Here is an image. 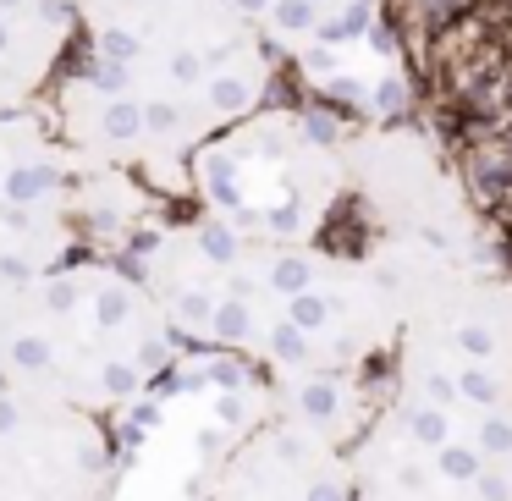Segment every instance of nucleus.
I'll return each mask as SVG.
<instances>
[{
	"label": "nucleus",
	"instance_id": "nucleus-1",
	"mask_svg": "<svg viewBox=\"0 0 512 501\" xmlns=\"http://www.w3.org/2000/svg\"><path fill=\"white\" fill-rule=\"evenodd\" d=\"M83 72H61L50 122L94 171L193 166L270 111L276 45L237 0H78Z\"/></svg>",
	"mask_w": 512,
	"mask_h": 501
},
{
	"label": "nucleus",
	"instance_id": "nucleus-4",
	"mask_svg": "<svg viewBox=\"0 0 512 501\" xmlns=\"http://www.w3.org/2000/svg\"><path fill=\"white\" fill-rule=\"evenodd\" d=\"M78 45V0H0V116L50 100Z\"/></svg>",
	"mask_w": 512,
	"mask_h": 501
},
{
	"label": "nucleus",
	"instance_id": "nucleus-3",
	"mask_svg": "<svg viewBox=\"0 0 512 501\" xmlns=\"http://www.w3.org/2000/svg\"><path fill=\"white\" fill-rule=\"evenodd\" d=\"M89 177L94 166L72 155L50 116H0V298L50 270Z\"/></svg>",
	"mask_w": 512,
	"mask_h": 501
},
{
	"label": "nucleus",
	"instance_id": "nucleus-5",
	"mask_svg": "<svg viewBox=\"0 0 512 501\" xmlns=\"http://www.w3.org/2000/svg\"><path fill=\"white\" fill-rule=\"evenodd\" d=\"M292 408H298V419L314 435H331L342 424V386H336V375H320V369L303 375L298 391H292Z\"/></svg>",
	"mask_w": 512,
	"mask_h": 501
},
{
	"label": "nucleus",
	"instance_id": "nucleus-2",
	"mask_svg": "<svg viewBox=\"0 0 512 501\" xmlns=\"http://www.w3.org/2000/svg\"><path fill=\"white\" fill-rule=\"evenodd\" d=\"M402 105L496 232L512 237V0H380Z\"/></svg>",
	"mask_w": 512,
	"mask_h": 501
}]
</instances>
